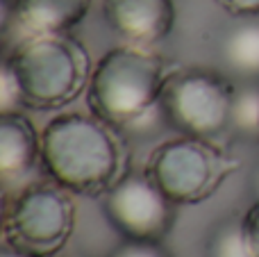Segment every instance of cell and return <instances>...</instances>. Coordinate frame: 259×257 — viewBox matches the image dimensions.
I'll list each match as a JSON object with an SVG mask.
<instances>
[{
    "label": "cell",
    "mask_w": 259,
    "mask_h": 257,
    "mask_svg": "<svg viewBox=\"0 0 259 257\" xmlns=\"http://www.w3.org/2000/svg\"><path fill=\"white\" fill-rule=\"evenodd\" d=\"M127 155L116 127L94 112H64L41 130V168L75 196L103 198L127 173Z\"/></svg>",
    "instance_id": "cell-1"
},
{
    "label": "cell",
    "mask_w": 259,
    "mask_h": 257,
    "mask_svg": "<svg viewBox=\"0 0 259 257\" xmlns=\"http://www.w3.org/2000/svg\"><path fill=\"white\" fill-rule=\"evenodd\" d=\"M168 66L146 46L123 44L107 50L91 68L87 84L89 109L116 130L139 125L161 109V91Z\"/></svg>",
    "instance_id": "cell-2"
},
{
    "label": "cell",
    "mask_w": 259,
    "mask_h": 257,
    "mask_svg": "<svg viewBox=\"0 0 259 257\" xmlns=\"http://www.w3.org/2000/svg\"><path fill=\"white\" fill-rule=\"evenodd\" d=\"M3 62L16 80L21 105L30 109L64 107L91 77L89 55L68 32L25 36L7 48Z\"/></svg>",
    "instance_id": "cell-3"
},
{
    "label": "cell",
    "mask_w": 259,
    "mask_h": 257,
    "mask_svg": "<svg viewBox=\"0 0 259 257\" xmlns=\"http://www.w3.org/2000/svg\"><path fill=\"white\" fill-rule=\"evenodd\" d=\"M75 230L73 194L57 182H32L3 203V246L55 257Z\"/></svg>",
    "instance_id": "cell-4"
},
{
    "label": "cell",
    "mask_w": 259,
    "mask_h": 257,
    "mask_svg": "<svg viewBox=\"0 0 259 257\" xmlns=\"http://www.w3.org/2000/svg\"><path fill=\"white\" fill-rule=\"evenodd\" d=\"M237 168L239 162L214 139L189 135L159 144L146 164V173L178 207L211 198Z\"/></svg>",
    "instance_id": "cell-5"
},
{
    "label": "cell",
    "mask_w": 259,
    "mask_h": 257,
    "mask_svg": "<svg viewBox=\"0 0 259 257\" xmlns=\"http://www.w3.org/2000/svg\"><path fill=\"white\" fill-rule=\"evenodd\" d=\"M239 89L214 68L187 66L168 71L159 112L180 135L216 139L232 125Z\"/></svg>",
    "instance_id": "cell-6"
},
{
    "label": "cell",
    "mask_w": 259,
    "mask_h": 257,
    "mask_svg": "<svg viewBox=\"0 0 259 257\" xmlns=\"http://www.w3.org/2000/svg\"><path fill=\"white\" fill-rule=\"evenodd\" d=\"M175 207L146 171H127L103 196V209L123 239L164 241L175 223Z\"/></svg>",
    "instance_id": "cell-7"
},
{
    "label": "cell",
    "mask_w": 259,
    "mask_h": 257,
    "mask_svg": "<svg viewBox=\"0 0 259 257\" xmlns=\"http://www.w3.org/2000/svg\"><path fill=\"white\" fill-rule=\"evenodd\" d=\"M103 16L125 44L152 48L173 30L175 3L173 0H103Z\"/></svg>",
    "instance_id": "cell-8"
},
{
    "label": "cell",
    "mask_w": 259,
    "mask_h": 257,
    "mask_svg": "<svg viewBox=\"0 0 259 257\" xmlns=\"http://www.w3.org/2000/svg\"><path fill=\"white\" fill-rule=\"evenodd\" d=\"M5 36L16 41L34 34H64L87 18L94 0H7ZM14 41V44H16Z\"/></svg>",
    "instance_id": "cell-9"
},
{
    "label": "cell",
    "mask_w": 259,
    "mask_h": 257,
    "mask_svg": "<svg viewBox=\"0 0 259 257\" xmlns=\"http://www.w3.org/2000/svg\"><path fill=\"white\" fill-rule=\"evenodd\" d=\"M41 164V132L21 112H0V178L18 182Z\"/></svg>",
    "instance_id": "cell-10"
},
{
    "label": "cell",
    "mask_w": 259,
    "mask_h": 257,
    "mask_svg": "<svg viewBox=\"0 0 259 257\" xmlns=\"http://www.w3.org/2000/svg\"><path fill=\"white\" fill-rule=\"evenodd\" d=\"M223 59L243 80H259V16L243 18L223 41Z\"/></svg>",
    "instance_id": "cell-11"
},
{
    "label": "cell",
    "mask_w": 259,
    "mask_h": 257,
    "mask_svg": "<svg viewBox=\"0 0 259 257\" xmlns=\"http://www.w3.org/2000/svg\"><path fill=\"white\" fill-rule=\"evenodd\" d=\"M232 125L246 132H257L259 127V89H246L237 94V103H234L232 114Z\"/></svg>",
    "instance_id": "cell-12"
},
{
    "label": "cell",
    "mask_w": 259,
    "mask_h": 257,
    "mask_svg": "<svg viewBox=\"0 0 259 257\" xmlns=\"http://www.w3.org/2000/svg\"><path fill=\"white\" fill-rule=\"evenodd\" d=\"M239 235L248 257H259V198L246 209L239 223Z\"/></svg>",
    "instance_id": "cell-13"
},
{
    "label": "cell",
    "mask_w": 259,
    "mask_h": 257,
    "mask_svg": "<svg viewBox=\"0 0 259 257\" xmlns=\"http://www.w3.org/2000/svg\"><path fill=\"white\" fill-rule=\"evenodd\" d=\"M109 257H170L168 250L161 246V241H134L123 239Z\"/></svg>",
    "instance_id": "cell-14"
},
{
    "label": "cell",
    "mask_w": 259,
    "mask_h": 257,
    "mask_svg": "<svg viewBox=\"0 0 259 257\" xmlns=\"http://www.w3.org/2000/svg\"><path fill=\"white\" fill-rule=\"evenodd\" d=\"M18 107H23V105L16 80H14L9 66L3 62V71H0V112H18Z\"/></svg>",
    "instance_id": "cell-15"
},
{
    "label": "cell",
    "mask_w": 259,
    "mask_h": 257,
    "mask_svg": "<svg viewBox=\"0 0 259 257\" xmlns=\"http://www.w3.org/2000/svg\"><path fill=\"white\" fill-rule=\"evenodd\" d=\"M214 257H248L246 248H243L241 235H239V228L225 230L223 235H221L219 239H216Z\"/></svg>",
    "instance_id": "cell-16"
},
{
    "label": "cell",
    "mask_w": 259,
    "mask_h": 257,
    "mask_svg": "<svg viewBox=\"0 0 259 257\" xmlns=\"http://www.w3.org/2000/svg\"><path fill=\"white\" fill-rule=\"evenodd\" d=\"M228 14L237 18H257L259 16V0H216Z\"/></svg>",
    "instance_id": "cell-17"
},
{
    "label": "cell",
    "mask_w": 259,
    "mask_h": 257,
    "mask_svg": "<svg viewBox=\"0 0 259 257\" xmlns=\"http://www.w3.org/2000/svg\"><path fill=\"white\" fill-rule=\"evenodd\" d=\"M0 257H36V255H30V253H23V250H14V248H9V246H3Z\"/></svg>",
    "instance_id": "cell-18"
},
{
    "label": "cell",
    "mask_w": 259,
    "mask_h": 257,
    "mask_svg": "<svg viewBox=\"0 0 259 257\" xmlns=\"http://www.w3.org/2000/svg\"><path fill=\"white\" fill-rule=\"evenodd\" d=\"M257 137H259V127H257Z\"/></svg>",
    "instance_id": "cell-19"
}]
</instances>
